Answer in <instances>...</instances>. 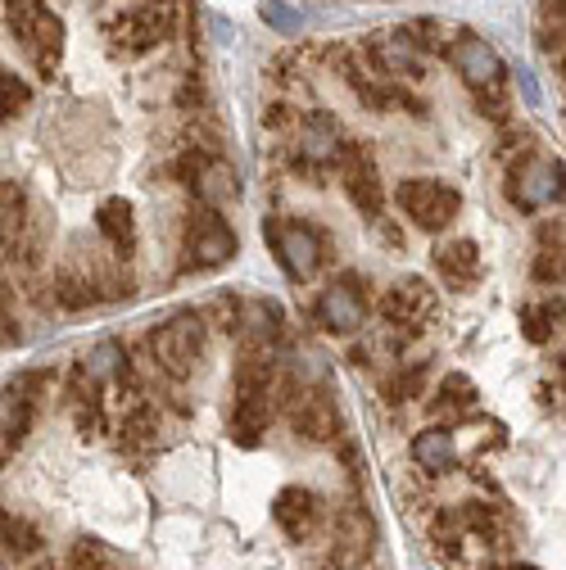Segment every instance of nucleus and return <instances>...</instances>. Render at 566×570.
<instances>
[{
  "label": "nucleus",
  "instance_id": "nucleus-22",
  "mask_svg": "<svg viewBox=\"0 0 566 570\" xmlns=\"http://www.w3.org/2000/svg\"><path fill=\"white\" fill-rule=\"evenodd\" d=\"M191 173H195V190L204 204H223L236 195V173L223 159H191Z\"/></svg>",
  "mask_w": 566,
  "mask_h": 570
},
{
  "label": "nucleus",
  "instance_id": "nucleus-26",
  "mask_svg": "<svg viewBox=\"0 0 566 570\" xmlns=\"http://www.w3.org/2000/svg\"><path fill=\"white\" fill-rule=\"evenodd\" d=\"M82 372H87L96 385H100V381H114V376H123V372H127V353H123V344H114V340L96 344V348L87 353Z\"/></svg>",
  "mask_w": 566,
  "mask_h": 570
},
{
  "label": "nucleus",
  "instance_id": "nucleus-29",
  "mask_svg": "<svg viewBox=\"0 0 566 570\" xmlns=\"http://www.w3.org/2000/svg\"><path fill=\"white\" fill-rule=\"evenodd\" d=\"M557 317H562V304H553V299H548V304H526V308H521V331H526L535 344H544L548 331L557 326Z\"/></svg>",
  "mask_w": 566,
  "mask_h": 570
},
{
  "label": "nucleus",
  "instance_id": "nucleus-11",
  "mask_svg": "<svg viewBox=\"0 0 566 570\" xmlns=\"http://www.w3.org/2000/svg\"><path fill=\"white\" fill-rule=\"evenodd\" d=\"M32 376L14 381L0 390V462H6L32 431V412H37V399H32Z\"/></svg>",
  "mask_w": 566,
  "mask_h": 570
},
{
  "label": "nucleus",
  "instance_id": "nucleus-4",
  "mask_svg": "<svg viewBox=\"0 0 566 570\" xmlns=\"http://www.w3.org/2000/svg\"><path fill=\"white\" fill-rule=\"evenodd\" d=\"M263 236L272 245V254L281 258V272H286L291 281H309L318 267H322V240L309 223H263Z\"/></svg>",
  "mask_w": 566,
  "mask_h": 570
},
{
  "label": "nucleus",
  "instance_id": "nucleus-18",
  "mask_svg": "<svg viewBox=\"0 0 566 570\" xmlns=\"http://www.w3.org/2000/svg\"><path fill=\"white\" fill-rule=\"evenodd\" d=\"M272 425V394H236L232 407V440L241 449H254Z\"/></svg>",
  "mask_w": 566,
  "mask_h": 570
},
{
  "label": "nucleus",
  "instance_id": "nucleus-27",
  "mask_svg": "<svg viewBox=\"0 0 566 570\" xmlns=\"http://www.w3.org/2000/svg\"><path fill=\"white\" fill-rule=\"evenodd\" d=\"M462 539H467V517H462V508L440 512V517L431 521V543H436L440 557H458V552H462Z\"/></svg>",
  "mask_w": 566,
  "mask_h": 570
},
{
  "label": "nucleus",
  "instance_id": "nucleus-32",
  "mask_svg": "<svg viewBox=\"0 0 566 570\" xmlns=\"http://www.w3.org/2000/svg\"><path fill=\"white\" fill-rule=\"evenodd\" d=\"M68 566H74V570H114V557H109L105 543L78 539V543H74V557H68Z\"/></svg>",
  "mask_w": 566,
  "mask_h": 570
},
{
  "label": "nucleus",
  "instance_id": "nucleus-10",
  "mask_svg": "<svg viewBox=\"0 0 566 570\" xmlns=\"http://www.w3.org/2000/svg\"><path fill=\"white\" fill-rule=\"evenodd\" d=\"M431 313H436V291L421 276H403L381 295V317L403 326V331H417Z\"/></svg>",
  "mask_w": 566,
  "mask_h": 570
},
{
  "label": "nucleus",
  "instance_id": "nucleus-34",
  "mask_svg": "<svg viewBox=\"0 0 566 570\" xmlns=\"http://www.w3.org/2000/svg\"><path fill=\"white\" fill-rule=\"evenodd\" d=\"M417 385H421V367H403V376H399V381H390V385H386V394H390L394 403H403L408 394H417Z\"/></svg>",
  "mask_w": 566,
  "mask_h": 570
},
{
  "label": "nucleus",
  "instance_id": "nucleus-36",
  "mask_svg": "<svg viewBox=\"0 0 566 570\" xmlns=\"http://www.w3.org/2000/svg\"><path fill=\"white\" fill-rule=\"evenodd\" d=\"M10 100H28V91H23V87H10V82H0V118H6Z\"/></svg>",
  "mask_w": 566,
  "mask_h": 570
},
{
  "label": "nucleus",
  "instance_id": "nucleus-5",
  "mask_svg": "<svg viewBox=\"0 0 566 570\" xmlns=\"http://www.w3.org/2000/svg\"><path fill=\"white\" fill-rule=\"evenodd\" d=\"M186 258L191 267H223L236 258V232L218 218L214 204H204L199 213H191L186 223Z\"/></svg>",
  "mask_w": 566,
  "mask_h": 570
},
{
  "label": "nucleus",
  "instance_id": "nucleus-15",
  "mask_svg": "<svg viewBox=\"0 0 566 570\" xmlns=\"http://www.w3.org/2000/svg\"><path fill=\"white\" fill-rule=\"evenodd\" d=\"M562 195V164L548 159H526L513 173V204L517 208H544Z\"/></svg>",
  "mask_w": 566,
  "mask_h": 570
},
{
  "label": "nucleus",
  "instance_id": "nucleus-21",
  "mask_svg": "<svg viewBox=\"0 0 566 570\" xmlns=\"http://www.w3.org/2000/svg\"><path fill=\"white\" fill-rule=\"evenodd\" d=\"M236 331H245L250 344H272L281 335V308L267 304V299H245L241 313H236Z\"/></svg>",
  "mask_w": 566,
  "mask_h": 570
},
{
  "label": "nucleus",
  "instance_id": "nucleus-3",
  "mask_svg": "<svg viewBox=\"0 0 566 570\" xmlns=\"http://www.w3.org/2000/svg\"><path fill=\"white\" fill-rule=\"evenodd\" d=\"M6 14H10V32L32 50L37 68L50 73L59 46H64V23L41 6V0H6Z\"/></svg>",
  "mask_w": 566,
  "mask_h": 570
},
{
  "label": "nucleus",
  "instance_id": "nucleus-19",
  "mask_svg": "<svg viewBox=\"0 0 566 570\" xmlns=\"http://www.w3.org/2000/svg\"><path fill=\"white\" fill-rule=\"evenodd\" d=\"M436 267H440V276L449 281V285H458V291H467V285H476L480 281V272H485V263H480V249H476V240H449V245H436Z\"/></svg>",
  "mask_w": 566,
  "mask_h": 570
},
{
  "label": "nucleus",
  "instance_id": "nucleus-7",
  "mask_svg": "<svg viewBox=\"0 0 566 570\" xmlns=\"http://www.w3.org/2000/svg\"><path fill=\"white\" fill-rule=\"evenodd\" d=\"M291 431L309 444H331L340 440V412L335 403L318 390V385H304L291 394Z\"/></svg>",
  "mask_w": 566,
  "mask_h": 570
},
{
  "label": "nucleus",
  "instance_id": "nucleus-28",
  "mask_svg": "<svg viewBox=\"0 0 566 570\" xmlns=\"http://www.w3.org/2000/svg\"><path fill=\"white\" fill-rule=\"evenodd\" d=\"M0 539H6V548L19 552V557H32V552L46 548L41 530H37L28 517H6V521H0Z\"/></svg>",
  "mask_w": 566,
  "mask_h": 570
},
{
  "label": "nucleus",
  "instance_id": "nucleus-31",
  "mask_svg": "<svg viewBox=\"0 0 566 570\" xmlns=\"http://www.w3.org/2000/svg\"><path fill=\"white\" fill-rule=\"evenodd\" d=\"M440 407L471 412V407H476V385H471L462 372H449V376H445V385H440Z\"/></svg>",
  "mask_w": 566,
  "mask_h": 570
},
{
  "label": "nucleus",
  "instance_id": "nucleus-35",
  "mask_svg": "<svg viewBox=\"0 0 566 570\" xmlns=\"http://www.w3.org/2000/svg\"><path fill=\"white\" fill-rule=\"evenodd\" d=\"M236 313H241V304H236V299H227V295H223V299H214V308H208V317H214L223 331H232V326H236Z\"/></svg>",
  "mask_w": 566,
  "mask_h": 570
},
{
  "label": "nucleus",
  "instance_id": "nucleus-6",
  "mask_svg": "<svg viewBox=\"0 0 566 570\" xmlns=\"http://www.w3.org/2000/svg\"><path fill=\"white\" fill-rule=\"evenodd\" d=\"M164 32H168L164 6H136V10H123V14H114L109 28H105L109 46L123 50V55H146V50H155V46L164 41Z\"/></svg>",
  "mask_w": 566,
  "mask_h": 570
},
{
  "label": "nucleus",
  "instance_id": "nucleus-16",
  "mask_svg": "<svg viewBox=\"0 0 566 570\" xmlns=\"http://www.w3.org/2000/svg\"><path fill=\"white\" fill-rule=\"evenodd\" d=\"M368 59L377 68V78L399 82V78H421V50H412V41L399 37H372L368 41Z\"/></svg>",
  "mask_w": 566,
  "mask_h": 570
},
{
  "label": "nucleus",
  "instance_id": "nucleus-37",
  "mask_svg": "<svg viewBox=\"0 0 566 570\" xmlns=\"http://www.w3.org/2000/svg\"><path fill=\"white\" fill-rule=\"evenodd\" d=\"M504 570H530V566H504Z\"/></svg>",
  "mask_w": 566,
  "mask_h": 570
},
{
  "label": "nucleus",
  "instance_id": "nucleus-2",
  "mask_svg": "<svg viewBox=\"0 0 566 570\" xmlns=\"http://www.w3.org/2000/svg\"><path fill=\"white\" fill-rule=\"evenodd\" d=\"M403 218L417 223L421 232H445L458 208H462V195L449 186V181H436V177H408L399 190H394Z\"/></svg>",
  "mask_w": 566,
  "mask_h": 570
},
{
  "label": "nucleus",
  "instance_id": "nucleus-30",
  "mask_svg": "<svg viewBox=\"0 0 566 570\" xmlns=\"http://www.w3.org/2000/svg\"><path fill=\"white\" fill-rule=\"evenodd\" d=\"M123 440H127V449H140V444H150L155 440V407H131L127 416H123V431H118Z\"/></svg>",
  "mask_w": 566,
  "mask_h": 570
},
{
  "label": "nucleus",
  "instance_id": "nucleus-12",
  "mask_svg": "<svg viewBox=\"0 0 566 570\" xmlns=\"http://www.w3.org/2000/svg\"><path fill=\"white\" fill-rule=\"evenodd\" d=\"M449 59H453V68L462 73L467 87H489V82H499V78H504V59H499V50H494L489 41H480L476 32H462V37L449 46Z\"/></svg>",
  "mask_w": 566,
  "mask_h": 570
},
{
  "label": "nucleus",
  "instance_id": "nucleus-24",
  "mask_svg": "<svg viewBox=\"0 0 566 570\" xmlns=\"http://www.w3.org/2000/svg\"><path fill=\"white\" fill-rule=\"evenodd\" d=\"M335 539H340V548L349 552V557H368L372 548H377V525H372V517L368 512H340V521H335Z\"/></svg>",
  "mask_w": 566,
  "mask_h": 570
},
{
  "label": "nucleus",
  "instance_id": "nucleus-20",
  "mask_svg": "<svg viewBox=\"0 0 566 570\" xmlns=\"http://www.w3.org/2000/svg\"><path fill=\"white\" fill-rule=\"evenodd\" d=\"M300 150H304L300 164L335 159V150H340V127H335L331 114H313V118H304V127H300Z\"/></svg>",
  "mask_w": 566,
  "mask_h": 570
},
{
  "label": "nucleus",
  "instance_id": "nucleus-9",
  "mask_svg": "<svg viewBox=\"0 0 566 570\" xmlns=\"http://www.w3.org/2000/svg\"><path fill=\"white\" fill-rule=\"evenodd\" d=\"M100 258H82V249H74L64 263H59V272H55V295H59V304L64 308H91L96 299H100Z\"/></svg>",
  "mask_w": 566,
  "mask_h": 570
},
{
  "label": "nucleus",
  "instance_id": "nucleus-1",
  "mask_svg": "<svg viewBox=\"0 0 566 570\" xmlns=\"http://www.w3.org/2000/svg\"><path fill=\"white\" fill-rule=\"evenodd\" d=\"M204 340H208V322L199 313H177L168 317L164 326H155L150 335V353L155 363L173 376V381H186L195 372V363L204 358Z\"/></svg>",
  "mask_w": 566,
  "mask_h": 570
},
{
  "label": "nucleus",
  "instance_id": "nucleus-13",
  "mask_svg": "<svg viewBox=\"0 0 566 570\" xmlns=\"http://www.w3.org/2000/svg\"><path fill=\"white\" fill-rule=\"evenodd\" d=\"M272 521L281 525V534L304 543L318 525V493L304 489V484H286L276 498H272Z\"/></svg>",
  "mask_w": 566,
  "mask_h": 570
},
{
  "label": "nucleus",
  "instance_id": "nucleus-33",
  "mask_svg": "<svg viewBox=\"0 0 566 570\" xmlns=\"http://www.w3.org/2000/svg\"><path fill=\"white\" fill-rule=\"evenodd\" d=\"M295 376L304 381V385H322V358L313 348H304V353H295Z\"/></svg>",
  "mask_w": 566,
  "mask_h": 570
},
{
  "label": "nucleus",
  "instance_id": "nucleus-25",
  "mask_svg": "<svg viewBox=\"0 0 566 570\" xmlns=\"http://www.w3.org/2000/svg\"><path fill=\"white\" fill-rule=\"evenodd\" d=\"M412 462H417L421 471H431V475L449 471V466H453V435H449V431L417 435V440H412Z\"/></svg>",
  "mask_w": 566,
  "mask_h": 570
},
{
  "label": "nucleus",
  "instance_id": "nucleus-8",
  "mask_svg": "<svg viewBox=\"0 0 566 570\" xmlns=\"http://www.w3.org/2000/svg\"><path fill=\"white\" fill-rule=\"evenodd\" d=\"M335 159H340L344 195L359 204V213H368V218H381V173H377V159L363 146H340Z\"/></svg>",
  "mask_w": 566,
  "mask_h": 570
},
{
  "label": "nucleus",
  "instance_id": "nucleus-14",
  "mask_svg": "<svg viewBox=\"0 0 566 570\" xmlns=\"http://www.w3.org/2000/svg\"><path fill=\"white\" fill-rule=\"evenodd\" d=\"M318 322H322L326 331H335V335L363 331L368 304H363V295H359V285H353V281H335L331 291L318 299Z\"/></svg>",
  "mask_w": 566,
  "mask_h": 570
},
{
  "label": "nucleus",
  "instance_id": "nucleus-17",
  "mask_svg": "<svg viewBox=\"0 0 566 570\" xmlns=\"http://www.w3.org/2000/svg\"><path fill=\"white\" fill-rule=\"evenodd\" d=\"M131 218H136V213H131V204L123 195H114V199H105L96 208L100 240L114 249V258H131V245H136V223Z\"/></svg>",
  "mask_w": 566,
  "mask_h": 570
},
{
  "label": "nucleus",
  "instance_id": "nucleus-23",
  "mask_svg": "<svg viewBox=\"0 0 566 570\" xmlns=\"http://www.w3.org/2000/svg\"><path fill=\"white\" fill-rule=\"evenodd\" d=\"M272 381H276V367L267 358V348L250 344L236 363V394H272Z\"/></svg>",
  "mask_w": 566,
  "mask_h": 570
}]
</instances>
